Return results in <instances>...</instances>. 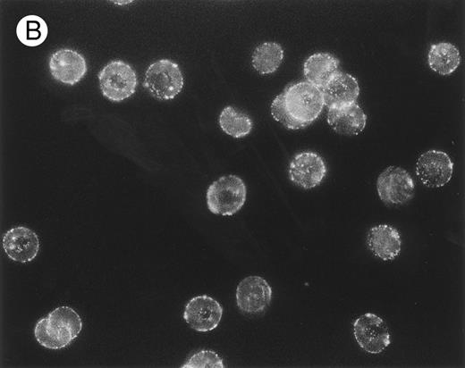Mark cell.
Listing matches in <instances>:
<instances>
[{
	"label": "cell",
	"mask_w": 465,
	"mask_h": 368,
	"mask_svg": "<svg viewBox=\"0 0 465 368\" xmlns=\"http://www.w3.org/2000/svg\"><path fill=\"white\" fill-rule=\"evenodd\" d=\"M325 106L322 92L308 81L288 85L271 105L273 118L289 130L311 124Z\"/></svg>",
	"instance_id": "1"
},
{
	"label": "cell",
	"mask_w": 465,
	"mask_h": 368,
	"mask_svg": "<svg viewBox=\"0 0 465 368\" xmlns=\"http://www.w3.org/2000/svg\"><path fill=\"white\" fill-rule=\"evenodd\" d=\"M82 326V320L73 308L61 305L37 322L34 336L46 348L62 349L79 336Z\"/></svg>",
	"instance_id": "2"
},
{
	"label": "cell",
	"mask_w": 465,
	"mask_h": 368,
	"mask_svg": "<svg viewBox=\"0 0 465 368\" xmlns=\"http://www.w3.org/2000/svg\"><path fill=\"white\" fill-rule=\"evenodd\" d=\"M247 197L244 181L236 175L215 180L207 190V205L215 214L232 215L243 206Z\"/></svg>",
	"instance_id": "3"
},
{
	"label": "cell",
	"mask_w": 465,
	"mask_h": 368,
	"mask_svg": "<svg viewBox=\"0 0 465 368\" xmlns=\"http://www.w3.org/2000/svg\"><path fill=\"white\" fill-rule=\"evenodd\" d=\"M184 79L179 65L170 59H160L147 69L143 87L158 100L174 98L182 89Z\"/></svg>",
	"instance_id": "4"
},
{
	"label": "cell",
	"mask_w": 465,
	"mask_h": 368,
	"mask_svg": "<svg viewBox=\"0 0 465 368\" xmlns=\"http://www.w3.org/2000/svg\"><path fill=\"white\" fill-rule=\"evenodd\" d=\"M98 82L105 97L121 102L132 96L137 87L134 69L122 60H113L98 72Z\"/></svg>",
	"instance_id": "5"
},
{
	"label": "cell",
	"mask_w": 465,
	"mask_h": 368,
	"mask_svg": "<svg viewBox=\"0 0 465 368\" xmlns=\"http://www.w3.org/2000/svg\"><path fill=\"white\" fill-rule=\"evenodd\" d=\"M376 190L380 199L388 205H402L414 194V181L402 167L390 166L377 177Z\"/></svg>",
	"instance_id": "6"
},
{
	"label": "cell",
	"mask_w": 465,
	"mask_h": 368,
	"mask_svg": "<svg viewBox=\"0 0 465 368\" xmlns=\"http://www.w3.org/2000/svg\"><path fill=\"white\" fill-rule=\"evenodd\" d=\"M353 334L359 346L369 354H379L391 344L385 322L372 313H366L353 322Z\"/></svg>",
	"instance_id": "7"
},
{
	"label": "cell",
	"mask_w": 465,
	"mask_h": 368,
	"mask_svg": "<svg viewBox=\"0 0 465 368\" xmlns=\"http://www.w3.org/2000/svg\"><path fill=\"white\" fill-rule=\"evenodd\" d=\"M453 163L443 151L428 150L423 153L416 163V174L428 188H440L452 179Z\"/></svg>",
	"instance_id": "8"
},
{
	"label": "cell",
	"mask_w": 465,
	"mask_h": 368,
	"mask_svg": "<svg viewBox=\"0 0 465 368\" xmlns=\"http://www.w3.org/2000/svg\"><path fill=\"white\" fill-rule=\"evenodd\" d=\"M223 315L218 301L207 295L190 298L184 307L183 319L193 330L200 332L216 329Z\"/></svg>",
	"instance_id": "9"
},
{
	"label": "cell",
	"mask_w": 465,
	"mask_h": 368,
	"mask_svg": "<svg viewBox=\"0 0 465 368\" xmlns=\"http://www.w3.org/2000/svg\"><path fill=\"white\" fill-rule=\"evenodd\" d=\"M323 158L314 152H301L290 162L288 174L295 185L309 189L318 186L326 175Z\"/></svg>",
	"instance_id": "10"
},
{
	"label": "cell",
	"mask_w": 465,
	"mask_h": 368,
	"mask_svg": "<svg viewBox=\"0 0 465 368\" xmlns=\"http://www.w3.org/2000/svg\"><path fill=\"white\" fill-rule=\"evenodd\" d=\"M48 67L54 79L69 86L77 84L88 70L84 56L70 48H61L53 53Z\"/></svg>",
	"instance_id": "11"
},
{
	"label": "cell",
	"mask_w": 465,
	"mask_h": 368,
	"mask_svg": "<svg viewBox=\"0 0 465 368\" xmlns=\"http://www.w3.org/2000/svg\"><path fill=\"white\" fill-rule=\"evenodd\" d=\"M272 289L260 276L244 278L236 289V303L241 311L248 314L263 312L270 304Z\"/></svg>",
	"instance_id": "12"
},
{
	"label": "cell",
	"mask_w": 465,
	"mask_h": 368,
	"mask_svg": "<svg viewBox=\"0 0 465 368\" xmlns=\"http://www.w3.org/2000/svg\"><path fill=\"white\" fill-rule=\"evenodd\" d=\"M40 243L37 233L25 226H17L7 230L3 237V248L13 261L25 263L38 255Z\"/></svg>",
	"instance_id": "13"
},
{
	"label": "cell",
	"mask_w": 465,
	"mask_h": 368,
	"mask_svg": "<svg viewBox=\"0 0 465 368\" xmlns=\"http://www.w3.org/2000/svg\"><path fill=\"white\" fill-rule=\"evenodd\" d=\"M320 90L327 108L354 104L359 95L357 79L352 75L342 71L334 75Z\"/></svg>",
	"instance_id": "14"
},
{
	"label": "cell",
	"mask_w": 465,
	"mask_h": 368,
	"mask_svg": "<svg viewBox=\"0 0 465 368\" xmlns=\"http://www.w3.org/2000/svg\"><path fill=\"white\" fill-rule=\"evenodd\" d=\"M326 119L330 127L343 136L359 134L367 123V115L357 103L328 108Z\"/></svg>",
	"instance_id": "15"
},
{
	"label": "cell",
	"mask_w": 465,
	"mask_h": 368,
	"mask_svg": "<svg viewBox=\"0 0 465 368\" xmlns=\"http://www.w3.org/2000/svg\"><path fill=\"white\" fill-rule=\"evenodd\" d=\"M367 244L373 255L384 261L396 258L402 247L399 231L388 224L372 227L368 233Z\"/></svg>",
	"instance_id": "16"
},
{
	"label": "cell",
	"mask_w": 465,
	"mask_h": 368,
	"mask_svg": "<svg viewBox=\"0 0 465 368\" xmlns=\"http://www.w3.org/2000/svg\"><path fill=\"white\" fill-rule=\"evenodd\" d=\"M338 58L329 53H315L303 64L307 81L316 88H323L334 75L340 72Z\"/></svg>",
	"instance_id": "17"
},
{
	"label": "cell",
	"mask_w": 465,
	"mask_h": 368,
	"mask_svg": "<svg viewBox=\"0 0 465 368\" xmlns=\"http://www.w3.org/2000/svg\"><path fill=\"white\" fill-rule=\"evenodd\" d=\"M427 62L434 71L440 75H449L460 65L459 49L450 42L433 44L428 52Z\"/></svg>",
	"instance_id": "18"
},
{
	"label": "cell",
	"mask_w": 465,
	"mask_h": 368,
	"mask_svg": "<svg viewBox=\"0 0 465 368\" xmlns=\"http://www.w3.org/2000/svg\"><path fill=\"white\" fill-rule=\"evenodd\" d=\"M284 55L282 46L276 42H264L258 45L251 56L254 69L260 74L275 72L283 62Z\"/></svg>",
	"instance_id": "19"
},
{
	"label": "cell",
	"mask_w": 465,
	"mask_h": 368,
	"mask_svg": "<svg viewBox=\"0 0 465 368\" xmlns=\"http://www.w3.org/2000/svg\"><path fill=\"white\" fill-rule=\"evenodd\" d=\"M48 28L39 16L30 14L22 17L16 26V36L26 46L35 47L41 45L47 38Z\"/></svg>",
	"instance_id": "20"
},
{
	"label": "cell",
	"mask_w": 465,
	"mask_h": 368,
	"mask_svg": "<svg viewBox=\"0 0 465 368\" xmlns=\"http://www.w3.org/2000/svg\"><path fill=\"white\" fill-rule=\"evenodd\" d=\"M218 122L224 133L236 138L249 135L252 130L251 119L232 106L223 109Z\"/></svg>",
	"instance_id": "21"
},
{
	"label": "cell",
	"mask_w": 465,
	"mask_h": 368,
	"mask_svg": "<svg viewBox=\"0 0 465 368\" xmlns=\"http://www.w3.org/2000/svg\"><path fill=\"white\" fill-rule=\"evenodd\" d=\"M182 368H224L223 359L212 350H200L189 357Z\"/></svg>",
	"instance_id": "22"
}]
</instances>
